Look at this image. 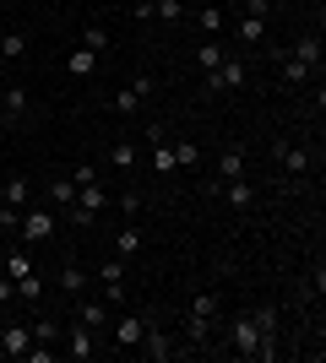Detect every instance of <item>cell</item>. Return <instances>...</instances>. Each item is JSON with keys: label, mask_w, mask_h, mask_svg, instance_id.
Masks as SVG:
<instances>
[{"label": "cell", "mask_w": 326, "mask_h": 363, "mask_svg": "<svg viewBox=\"0 0 326 363\" xmlns=\"http://www.w3.org/2000/svg\"><path fill=\"white\" fill-rule=\"evenodd\" d=\"M104 206H109V196H104V184H77V206H71V212H65V223H77V228H87V223H93V217L98 212H104Z\"/></svg>", "instance_id": "obj_2"}, {"label": "cell", "mask_w": 326, "mask_h": 363, "mask_svg": "<svg viewBox=\"0 0 326 363\" xmlns=\"http://www.w3.org/2000/svg\"><path fill=\"white\" fill-rule=\"evenodd\" d=\"M82 288H87V272H82V266H65V272H60V293H65V298H77Z\"/></svg>", "instance_id": "obj_27"}, {"label": "cell", "mask_w": 326, "mask_h": 363, "mask_svg": "<svg viewBox=\"0 0 326 363\" xmlns=\"http://www.w3.org/2000/svg\"><path fill=\"white\" fill-rule=\"evenodd\" d=\"M153 16H163V22H180V16H185V0H153Z\"/></svg>", "instance_id": "obj_34"}, {"label": "cell", "mask_w": 326, "mask_h": 363, "mask_svg": "<svg viewBox=\"0 0 326 363\" xmlns=\"http://www.w3.org/2000/svg\"><path fill=\"white\" fill-rule=\"evenodd\" d=\"M212 331H217V320H207V315H185V342H190V347H207V342H212Z\"/></svg>", "instance_id": "obj_15"}, {"label": "cell", "mask_w": 326, "mask_h": 363, "mask_svg": "<svg viewBox=\"0 0 326 363\" xmlns=\"http://www.w3.org/2000/svg\"><path fill=\"white\" fill-rule=\"evenodd\" d=\"M196 65H202V71H217V65H223V44H202L196 49Z\"/></svg>", "instance_id": "obj_32"}, {"label": "cell", "mask_w": 326, "mask_h": 363, "mask_svg": "<svg viewBox=\"0 0 326 363\" xmlns=\"http://www.w3.org/2000/svg\"><path fill=\"white\" fill-rule=\"evenodd\" d=\"M217 309H223V298H217V293H196V298H190V315L217 320Z\"/></svg>", "instance_id": "obj_28"}, {"label": "cell", "mask_w": 326, "mask_h": 363, "mask_svg": "<svg viewBox=\"0 0 326 363\" xmlns=\"http://www.w3.org/2000/svg\"><path fill=\"white\" fill-rule=\"evenodd\" d=\"M229 342H234V352H239V358H256V347H261L266 336L256 331V320H250V315H239V320L229 325Z\"/></svg>", "instance_id": "obj_3"}, {"label": "cell", "mask_w": 326, "mask_h": 363, "mask_svg": "<svg viewBox=\"0 0 326 363\" xmlns=\"http://www.w3.org/2000/svg\"><path fill=\"white\" fill-rule=\"evenodd\" d=\"M147 98H153V76H136L131 87H120V92H114V114H136V108L147 104Z\"/></svg>", "instance_id": "obj_6"}, {"label": "cell", "mask_w": 326, "mask_h": 363, "mask_svg": "<svg viewBox=\"0 0 326 363\" xmlns=\"http://www.w3.org/2000/svg\"><path fill=\"white\" fill-rule=\"evenodd\" d=\"M71 179H77V184H93L98 168H93V163H77V168H71Z\"/></svg>", "instance_id": "obj_38"}, {"label": "cell", "mask_w": 326, "mask_h": 363, "mask_svg": "<svg viewBox=\"0 0 326 363\" xmlns=\"http://www.w3.org/2000/svg\"><path fill=\"white\" fill-rule=\"evenodd\" d=\"M60 342H65V352H71V358H93V352H98V331H87V325L60 331Z\"/></svg>", "instance_id": "obj_8"}, {"label": "cell", "mask_w": 326, "mask_h": 363, "mask_svg": "<svg viewBox=\"0 0 326 363\" xmlns=\"http://www.w3.org/2000/svg\"><path fill=\"white\" fill-rule=\"evenodd\" d=\"M239 44H266V16H239Z\"/></svg>", "instance_id": "obj_22"}, {"label": "cell", "mask_w": 326, "mask_h": 363, "mask_svg": "<svg viewBox=\"0 0 326 363\" xmlns=\"http://www.w3.org/2000/svg\"><path fill=\"white\" fill-rule=\"evenodd\" d=\"M0 331H6V325H0Z\"/></svg>", "instance_id": "obj_43"}, {"label": "cell", "mask_w": 326, "mask_h": 363, "mask_svg": "<svg viewBox=\"0 0 326 363\" xmlns=\"http://www.w3.org/2000/svg\"><path fill=\"white\" fill-rule=\"evenodd\" d=\"M0 250H6V239H0Z\"/></svg>", "instance_id": "obj_42"}, {"label": "cell", "mask_w": 326, "mask_h": 363, "mask_svg": "<svg viewBox=\"0 0 326 363\" xmlns=\"http://www.w3.org/2000/svg\"><path fill=\"white\" fill-rule=\"evenodd\" d=\"M33 342H49V347H55V342H60V325H55V320H33Z\"/></svg>", "instance_id": "obj_33"}, {"label": "cell", "mask_w": 326, "mask_h": 363, "mask_svg": "<svg viewBox=\"0 0 326 363\" xmlns=\"http://www.w3.org/2000/svg\"><path fill=\"white\" fill-rule=\"evenodd\" d=\"M98 282H104V288H109V282H125V260L120 255H114V260H98Z\"/></svg>", "instance_id": "obj_31"}, {"label": "cell", "mask_w": 326, "mask_h": 363, "mask_svg": "<svg viewBox=\"0 0 326 363\" xmlns=\"http://www.w3.org/2000/svg\"><path fill=\"white\" fill-rule=\"evenodd\" d=\"M250 320H256V331H261V336H278V309H256Z\"/></svg>", "instance_id": "obj_35"}, {"label": "cell", "mask_w": 326, "mask_h": 363, "mask_svg": "<svg viewBox=\"0 0 326 363\" xmlns=\"http://www.w3.org/2000/svg\"><path fill=\"white\" fill-rule=\"evenodd\" d=\"M0 190H6V174H0Z\"/></svg>", "instance_id": "obj_41"}, {"label": "cell", "mask_w": 326, "mask_h": 363, "mask_svg": "<svg viewBox=\"0 0 326 363\" xmlns=\"http://www.w3.org/2000/svg\"><path fill=\"white\" fill-rule=\"evenodd\" d=\"M98 60H104L98 49L77 44V49H71V55H65V76H77V82H82V76H93V71H98Z\"/></svg>", "instance_id": "obj_9"}, {"label": "cell", "mask_w": 326, "mask_h": 363, "mask_svg": "<svg viewBox=\"0 0 326 363\" xmlns=\"http://www.w3.org/2000/svg\"><path fill=\"white\" fill-rule=\"evenodd\" d=\"M0 260H6V277H11V282L33 272V255H28V250H0Z\"/></svg>", "instance_id": "obj_21"}, {"label": "cell", "mask_w": 326, "mask_h": 363, "mask_svg": "<svg viewBox=\"0 0 326 363\" xmlns=\"http://www.w3.org/2000/svg\"><path fill=\"white\" fill-rule=\"evenodd\" d=\"M49 196H55V206H60V217H65L71 206H77V179H71V174H65V179H55V184H49Z\"/></svg>", "instance_id": "obj_19"}, {"label": "cell", "mask_w": 326, "mask_h": 363, "mask_svg": "<svg viewBox=\"0 0 326 363\" xmlns=\"http://www.w3.org/2000/svg\"><path fill=\"white\" fill-rule=\"evenodd\" d=\"M0 303H16V282L11 277H0Z\"/></svg>", "instance_id": "obj_40"}, {"label": "cell", "mask_w": 326, "mask_h": 363, "mask_svg": "<svg viewBox=\"0 0 326 363\" xmlns=\"http://www.w3.org/2000/svg\"><path fill=\"white\" fill-rule=\"evenodd\" d=\"M44 277H38V272H28V277H16V298H22V303H38V298H44Z\"/></svg>", "instance_id": "obj_20"}, {"label": "cell", "mask_w": 326, "mask_h": 363, "mask_svg": "<svg viewBox=\"0 0 326 363\" xmlns=\"http://www.w3.org/2000/svg\"><path fill=\"white\" fill-rule=\"evenodd\" d=\"M114 255H120V260H136L141 255V228L136 223H125L120 233H114Z\"/></svg>", "instance_id": "obj_14"}, {"label": "cell", "mask_w": 326, "mask_h": 363, "mask_svg": "<svg viewBox=\"0 0 326 363\" xmlns=\"http://www.w3.org/2000/svg\"><path fill=\"white\" fill-rule=\"evenodd\" d=\"M28 347H33V325H6V331H0V352L22 358Z\"/></svg>", "instance_id": "obj_11"}, {"label": "cell", "mask_w": 326, "mask_h": 363, "mask_svg": "<svg viewBox=\"0 0 326 363\" xmlns=\"http://www.w3.org/2000/svg\"><path fill=\"white\" fill-rule=\"evenodd\" d=\"M22 358H28V363H55V347H49V342H44V347H28V352H22Z\"/></svg>", "instance_id": "obj_37"}, {"label": "cell", "mask_w": 326, "mask_h": 363, "mask_svg": "<svg viewBox=\"0 0 326 363\" xmlns=\"http://www.w3.org/2000/svg\"><path fill=\"white\" fill-rule=\"evenodd\" d=\"M217 174H223V179H245V147L223 152V157H217Z\"/></svg>", "instance_id": "obj_18"}, {"label": "cell", "mask_w": 326, "mask_h": 363, "mask_svg": "<svg viewBox=\"0 0 326 363\" xmlns=\"http://www.w3.org/2000/svg\"><path fill=\"white\" fill-rule=\"evenodd\" d=\"M136 347L147 352V358H153V363H169V358H180V352H190V347H180V342H174V336L153 331V325H147V336H141Z\"/></svg>", "instance_id": "obj_5"}, {"label": "cell", "mask_w": 326, "mask_h": 363, "mask_svg": "<svg viewBox=\"0 0 326 363\" xmlns=\"http://www.w3.org/2000/svg\"><path fill=\"white\" fill-rule=\"evenodd\" d=\"M245 60H229V55H223V65H217V71H207V87L212 92H234V87H245Z\"/></svg>", "instance_id": "obj_4"}, {"label": "cell", "mask_w": 326, "mask_h": 363, "mask_svg": "<svg viewBox=\"0 0 326 363\" xmlns=\"http://www.w3.org/2000/svg\"><path fill=\"white\" fill-rule=\"evenodd\" d=\"M136 157H141L136 141H114V147H109V163L114 168H136Z\"/></svg>", "instance_id": "obj_26"}, {"label": "cell", "mask_w": 326, "mask_h": 363, "mask_svg": "<svg viewBox=\"0 0 326 363\" xmlns=\"http://www.w3.org/2000/svg\"><path fill=\"white\" fill-rule=\"evenodd\" d=\"M0 206H11V212H28L33 206V184L22 174H6V190H0Z\"/></svg>", "instance_id": "obj_7"}, {"label": "cell", "mask_w": 326, "mask_h": 363, "mask_svg": "<svg viewBox=\"0 0 326 363\" xmlns=\"http://www.w3.org/2000/svg\"><path fill=\"white\" fill-rule=\"evenodd\" d=\"M0 65H6V60H0Z\"/></svg>", "instance_id": "obj_44"}, {"label": "cell", "mask_w": 326, "mask_h": 363, "mask_svg": "<svg viewBox=\"0 0 326 363\" xmlns=\"http://www.w3.org/2000/svg\"><path fill=\"white\" fill-rule=\"evenodd\" d=\"M196 28H202L207 38H212V33H223V11H217V6H202V11H196Z\"/></svg>", "instance_id": "obj_30"}, {"label": "cell", "mask_w": 326, "mask_h": 363, "mask_svg": "<svg viewBox=\"0 0 326 363\" xmlns=\"http://www.w3.org/2000/svg\"><path fill=\"white\" fill-rule=\"evenodd\" d=\"M141 336H147V315H125L120 325H114V342H120V347H136Z\"/></svg>", "instance_id": "obj_13"}, {"label": "cell", "mask_w": 326, "mask_h": 363, "mask_svg": "<svg viewBox=\"0 0 326 363\" xmlns=\"http://www.w3.org/2000/svg\"><path fill=\"white\" fill-rule=\"evenodd\" d=\"M288 55H294V60H305L310 71H321V38H310V33H305V38H294V49H288Z\"/></svg>", "instance_id": "obj_17"}, {"label": "cell", "mask_w": 326, "mask_h": 363, "mask_svg": "<svg viewBox=\"0 0 326 363\" xmlns=\"http://www.w3.org/2000/svg\"><path fill=\"white\" fill-rule=\"evenodd\" d=\"M82 44L104 55V49H109V33H104V28H98V22H93V28H82Z\"/></svg>", "instance_id": "obj_36"}, {"label": "cell", "mask_w": 326, "mask_h": 363, "mask_svg": "<svg viewBox=\"0 0 326 363\" xmlns=\"http://www.w3.org/2000/svg\"><path fill=\"white\" fill-rule=\"evenodd\" d=\"M55 233H60L55 206H28V212H22V223H16V239H22V244H49Z\"/></svg>", "instance_id": "obj_1"}, {"label": "cell", "mask_w": 326, "mask_h": 363, "mask_svg": "<svg viewBox=\"0 0 326 363\" xmlns=\"http://www.w3.org/2000/svg\"><path fill=\"white\" fill-rule=\"evenodd\" d=\"M22 55H28V38H22V33H6V38H0V60H22Z\"/></svg>", "instance_id": "obj_29"}, {"label": "cell", "mask_w": 326, "mask_h": 363, "mask_svg": "<svg viewBox=\"0 0 326 363\" xmlns=\"http://www.w3.org/2000/svg\"><path fill=\"white\" fill-rule=\"evenodd\" d=\"M272 11V0H245V16H266Z\"/></svg>", "instance_id": "obj_39"}, {"label": "cell", "mask_w": 326, "mask_h": 363, "mask_svg": "<svg viewBox=\"0 0 326 363\" xmlns=\"http://www.w3.org/2000/svg\"><path fill=\"white\" fill-rule=\"evenodd\" d=\"M174 147V168H202V147L196 141H169Z\"/></svg>", "instance_id": "obj_23"}, {"label": "cell", "mask_w": 326, "mask_h": 363, "mask_svg": "<svg viewBox=\"0 0 326 363\" xmlns=\"http://www.w3.org/2000/svg\"><path fill=\"white\" fill-rule=\"evenodd\" d=\"M104 320H109V309H104V303H82V309H77V325H87V331H104Z\"/></svg>", "instance_id": "obj_24"}, {"label": "cell", "mask_w": 326, "mask_h": 363, "mask_svg": "<svg viewBox=\"0 0 326 363\" xmlns=\"http://www.w3.org/2000/svg\"><path fill=\"white\" fill-rule=\"evenodd\" d=\"M223 196H229L234 212H250V206H256V184L250 179H223Z\"/></svg>", "instance_id": "obj_10"}, {"label": "cell", "mask_w": 326, "mask_h": 363, "mask_svg": "<svg viewBox=\"0 0 326 363\" xmlns=\"http://www.w3.org/2000/svg\"><path fill=\"white\" fill-rule=\"evenodd\" d=\"M0 108H6V120H22V114H28V92H22V87H6Z\"/></svg>", "instance_id": "obj_25"}, {"label": "cell", "mask_w": 326, "mask_h": 363, "mask_svg": "<svg viewBox=\"0 0 326 363\" xmlns=\"http://www.w3.org/2000/svg\"><path fill=\"white\" fill-rule=\"evenodd\" d=\"M278 65H283V82H288V87H305V82H310V65L305 60H294V55H288V49H278Z\"/></svg>", "instance_id": "obj_12"}, {"label": "cell", "mask_w": 326, "mask_h": 363, "mask_svg": "<svg viewBox=\"0 0 326 363\" xmlns=\"http://www.w3.org/2000/svg\"><path fill=\"white\" fill-rule=\"evenodd\" d=\"M283 174H310V147H278Z\"/></svg>", "instance_id": "obj_16"}]
</instances>
